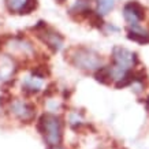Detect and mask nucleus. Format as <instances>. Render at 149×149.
Instances as JSON below:
<instances>
[{
    "label": "nucleus",
    "instance_id": "f257e3e1",
    "mask_svg": "<svg viewBox=\"0 0 149 149\" xmlns=\"http://www.w3.org/2000/svg\"><path fill=\"white\" fill-rule=\"evenodd\" d=\"M66 59H68V62L74 64L77 68L81 70H99L100 67H103L101 63V56H100L96 51L89 49L86 47H75L68 51V54H66Z\"/></svg>",
    "mask_w": 149,
    "mask_h": 149
},
{
    "label": "nucleus",
    "instance_id": "f03ea898",
    "mask_svg": "<svg viewBox=\"0 0 149 149\" xmlns=\"http://www.w3.org/2000/svg\"><path fill=\"white\" fill-rule=\"evenodd\" d=\"M112 77L119 81L122 79L127 72L130 71V67L138 63L137 54H133L126 48L122 47H113L112 49Z\"/></svg>",
    "mask_w": 149,
    "mask_h": 149
},
{
    "label": "nucleus",
    "instance_id": "7ed1b4c3",
    "mask_svg": "<svg viewBox=\"0 0 149 149\" xmlns=\"http://www.w3.org/2000/svg\"><path fill=\"white\" fill-rule=\"evenodd\" d=\"M38 130L51 146H59L62 142V120L56 115L44 113L38 120Z\"/></svg>",
    "mask_w": 149,
    "mask_h": 149
},
{
    "label": "nucleus",
    "instance_id": "20e7f679",
    "mask_svg": "<svg viewBox=\"0 0 149 149\" xmlns=\"http://www.w3.org/2000/svg\"><path fill=\"white\" fill-rule=\"evenodd\" d=\"M32 30L36 33V36L38 37L54 54H56V52H59V51L62 49L63 42H64V37L62 36L58 30H55L54 27L48 26L45 21H38L36 26L32 27Z\"/></svg>",
    "mask_w": 149,
    "mask_h": 149
},
{
    "label": "nucleus",
    "instance_id": "39448f33",
    "mask_svg": "<svg viewBox=\"0 0 149 149\" xmlns=\"http://www.w3.org/2000/svg\"><path fill=\"white\" fill-rule=\"evenodd\" d=\"M11 111L19 120H22L25 123H30L36 115V107L32 103H27L23 100L11 101Z\"/></svg>",
    "mask_w": 149,
    "mask_h": 149
},
{
    "label": "nucleus",
    "instance_id": "423d86ee",
    "mask_svg": "<svg viewBox=\"0 0 149 149\" xmlns=\"http://www.w3.org/2000/svg\"><path fill=\"white\" fill-rule=\"evenodd\" d=\"M127 38L145 45V44H149V32H145L144 29H141L138 25L130 26L129 30H127Z\"/></svg>",
    "mask_w": 149,
    "mask_h": 149
},
{
    "label": "nucleus",
    "instance_id": "0eeeda50",
    "mask_svg": "<svg viewBox=\"0 0 149 149\" xmlns=\"http://www.w3.org/2000/svg\"><path fill=\"white\" fill-rule=\"evenodd\" d=\"M41 81L40 79H34V77H27L23 79V85H22V92L25 95H34L38 93L41 91Z\"/></svg>",
    "mask_w": 149,
    "mask_h": 149
},
{
    "label": "nucleus",
    "instance_id": "6e6552de",
    "mask_svg": "<svg viewBox=\"0 0 149 149\" xmlns=\"http://www.w3.org/2000/svg\"><path fill=\"white\" fill-rule=\"evenodd\" d=\"M95 78L96 81L103 84V85H111L112 82V68L109 66H103L100 67L97 71L95 72Z\"/></svg>",
    "mask_w": 149,
    "mask_h": 149
},
{
    "label": "nucleus",
    "instance_id": "1a4fd4ad",
    "mask_svg": "<svg viewBox=\"0 0 149 149\" xmlns=\"http://www.w3.org/2000/svg\"><path fill=\"white\" fill-rule=\"evenodd\" d=\"M123 8L129 10V11H130V13L133 14V15H134L138 21H142V19L145 18V8H144V6L141 4V3H138V1H136V0H131V1L126 3Z\"/></svg>",
    "mask_w": 149,
    "mask_h": 149
},
{
    "label": "nucleus",
    "instance_id": "9d476101",
    "mask_svg": "<svg viewBox=\"0 0 149 149\" xmlns=\"http://www.w3.org/2000/svg\"><path fill=\"white\" fill-rule=\"evenodd\" d=\"M32 75L37 79H42V78H47L51 75V68L47 66V64H40V66H36L34 68H32Z\"/></svg>",
    "mask_w": 149,
    "mask_h": 149
},
{
    "label": "nucleus",
    "instance_id": "9b49d317",
    "mask_svg": "<svg viewBox=\"0 0 149 149\" xmlns=\"http://www.w3.org/2000/svg\"><path fill=\"white\" fill-rule=\"evenodd\" d=\"M115 6V0H97V10L100 15L108 14Z\"/></svg>",
    "mask_w": 149,
    "mask_h": 149
},
{
    "label": "nucleus",
    "instance_id": "f8f14e48",
    "mask_svg": "<svg viewBox=\"0 0 149 149\" xmlns=\"http://www.w3.org/2000/svg\"><path fill=\"white\" fill-rule=\"evenodd\" d=\"M133 82H134V78H133V72L129 71L126 75L122 78V79L116 81V84H115V88H116V89H122V88H126V86L131 85Z\"/></svg>",
    "mask_w": 149,
    "mask_h": 149
},
{
    "label": "nucleus",
    "instance_id": "ddd939ff",
    "mask_svg": "<svg viewBox=\"0 0 149 149\" xmlns=\"http://www.w3.org/2000/svg\"><path fill=\"white\" fill-rule=\"evenodd\" d=\"M37 7H38V1H37V0H26V3H25V6L22 7V10L19 11V14L27 15V14L33 13Z\"/></svg>",
    "mask_w": 149,
    "mask_h": 149
},
{
    "label": "nucleus",
    "instance_id": "4468645a",
    "mask_svg": "<svg viewBox=\"0 0 149 149\" xmlns=\"http://www.w3.org/2000/svg\"><path fill=\"white\" fill-rule=\"evenodd\" d=\"M25 3L26 0H6V4L10 11H21Z\"/></svg>",
    "mask_w": 149,
    "mask_h": 149
},
{
    "label": "nucleus",
    "instance_id": "2eb2a0df",
    "mask_svg": "<svg viewBox=\"0 0 149 149\" xmlns=\"http://www.w3.org/2000/svg\"><path fill=\"white\" fill-rule=\"evenodd\" d=\"M89 22H91V25L93 27H97V29H100V27H103L104 25V21H103V15H100L99 13H92V15L89 17Z\"/></svg>",
    "mask_w": 149,
    "mask_h": 149
},
{
    "label": "nucleus",
    "instance_id": "dca6fc26",
    "mask_svg": "<svg viewBox=\"0 0 149 149\" xmlns=\"http://www.w3.org/2000/svg\"><path fill=\"white\" fill-rule=\"evenodd\" d=\"M133 78H134V81L136 82L144 84V82L146 81V78H148V74H146V71H145L144 68H141V70L133 71Z\"/></svg>",
    "mask_w": 149,
    "mask_h": 149
},
{
    "label": "nucleus",
    "instance_id": "f3484780",
    "mask_svg": "<svg viewBox=\"0 0 149 149\" xmlns=\"http://www.w3.org/2000/svg\"><path fill=\"white\" fill-rule=\"evenodd\" d=\"M56 92H58V85L55 82H51L44 91V97H52V96L56 95Z\"/></svg>",
    "mask_w": 149,
    "mask_h": 149
},
{
    "label": "nucleus",
    "instance_id": "a211bd4d",
    "mask_svg": "<svg viewBox=\"0 0 149 149\" xmlns=\"http://www.w3.org/2000/svg\"><path fill=\"white\" fill-rule=\"evenodd\" d=\"M11 37L13 36L8 34V33H6V34H0V48H1L3 45H6V44H7V41H8Z\"/></svg>",
    "mask_w": 149,
    "mask_h": 149
},
{
    "label": "nucleus",
    "instance_id": "6ab92c4d",
    "mask_svg": "<svg viewBox=\"0 0 149 149\" xmlns=\"http://www.w3.org/2000/svg\"><path fill=\"white\" fill-rule=\"evenodd\" d=\"M48 149H64V148H62V146H51Z\"/></svg>",
    "mask_w": 149,
    "mask_h": 149
},
{
    "label": "nucleus",
    "instance_id": "aec40b11",
    "mask_svg": "<svg viewBox=\"0 0 149 149\" xmlns=\"http://www.w3.org/2000/svg\"><path fill=\"white\" fill-rule=\"evenodd\" d=\"M58 1H59V3H63V1H64V0H58Z\"/></svg>",
    "mask_w": 149,
    "mask_h": 149
}]
</instances>
